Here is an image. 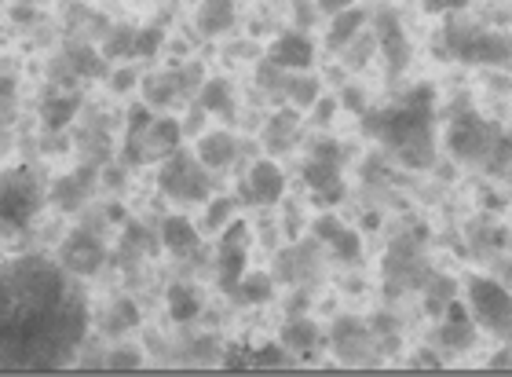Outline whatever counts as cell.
I'll use <instances>...</instances> for the list:
<instances>
[{"label": "cell", "instance_id": "1", "mask_svg": "<svg viewBox=\"0 0 512 377\" xmlns=\"http://www.w3.org/2000/svg\"><path fill=\"white\" fill-rule=\"evenodd\" d=\"M88 330V301L63 264L19 257L0 264V370H59Z\"/></svg>", "mask_w": 512, "mask_h": 377}, {"label": "cell", "instance_id": "2", "mask_svg": "<svg viewBox=\"0 0 512 377\" xmlns=\"http://www.w3.org/2000/svg\"><path fill=\"white\" fill-rule=\"evenodd\" d=\"M432 103H436L432 85H417L395 107L359 114L363 118V132L370 140L381 143L384 151L392 154L395 162H403L406 169H432V162H436Z\"/></svg>", "mask_w": 512, "mask_h": 377}, {"label": "cell", "instance_id": "3", "mask_svg": "<svg viewBox=\"0 0 512 377\" xmlns=\"http://www.w3.org/2000/svg\"><path fill=\"white\" fill-rule=\"evenodd\" d=\"M183 140V125L176 118H154L147 103H136L128 110V125H125V151H121V162L128 169L147 162H165Z\"/></svg>", "mask_w": 512, "mask_h": 377}, {"label": "cell", "instance_id": "4", "mask_svg": "<svg viewBox=\"0 0 512 377\" xmlns=\"http://www.w3.org/2000/svg\"><path fill=\"white\" fill-rule=\"evenodd\" d=\"M44 187L33 169H4L0 173V238L19 235L44 209Z\"/></svg>", "mask_w": 512, "mask_h": 377}, {"label": "cell", "instance_id": "5", "mask_svg": "<svg viewBox=\"0 0 512 377\" xmlns=\"http://www.w3.org/2000/svg\"><path fill=\"white\" fill-rule=\"evenodd\" d=\"M443 44H447V52L454 55V59H461V63H476V66L512 63V37L509 33L487 30V26L447 19V26H443Z\"/></svg>", "mask_w": 512, "mask_h": 377}, {"label": "cell", "instance_id": "6", "mask_svg": "<svg viewBox=\"0 0 512 377\" xmlns=\"http://www.w3.org/2000/svg\"><path fill=\"white\" fill-rule=\"evenodd\" d=\"M502 140V132L494 129L491 121H483L476 110L454 114L447 129V151L454 154V162L465 165H487L494 158V151L502 147Z\"/></svg>", "mask_w": 512, "mask_h": 377}, {"label": "cell", "instance_id": "7", "mask_svg": "<svg viewBox=\"0 0 512 377\" xmlns=\"http://www.w3.org/2000/svg\"><path fill=\"white\" fill-rule=\"evenodd\" d=\"M158 187L169 194V198H176V202H205L209 191H213V169H205V165L198 162V154L176 147V151L161 162Z\"/></svg>", "mask_w": 512, "mask_h": 377}, {"label": "cell", "instance_id": "8", "mask_svg": "<svg viewBox=\"0 0 512 377\" xmlns=\"http://www.w3.org/2000/svg\"><path fill=\"white\" fill-rule=\"evenodd\" d=\"M428 275V260L421 257V249L410 242V238H399L392 242L388 249V257H384V293L388 297H403V293H414V290H425Z\"/></svg>", "mask_w": 512, "mask_h": 377}, {"label": "cell", "instance_id": "9", "mask_svg": "<svg viewBox=\"0 0 512 377\" xmlns=\"http://www.w3.org/2000/svg\"><path fill=\"white\" fill-rule=\"evenodd\" d=\"M469 315L480 330H491L498 337H512V297L505 286L491 279L469 282Z\"/></svg>", "mask_w": 512, "mask_h": 377}, {"label": "cell", "instance_id": "10", "mask_svg": "<svg viewBox=\"0 0 512 377\" xmlns=\"http://www.w3.org/2000/svg\"><path fill=\"white\" fill-rule=\"evenodd\" d=\"M330 345H333V352H337V359L348 363V367H366L370 359H377L374 326H366L363 319H355V315H344V319L333 323Z\"/></svg>", "mask_w": 512, "mask_h": 377}, {"label": "cell", "instance_id": "11", "mask_svg": "<svg viewBox=\"0 0 512 377\" xmlns=\"http://www.w3.org/2000/svg\"><path fill=\"white\" fill-rule=\"evenodd\" d=\"M249 264V224L246 220H231L216 249V275H220V290L235 293Z\"/></svg>", "mask_w": 512, "mask_h": 377}, {"label": "cell", "instance_id": "12", "mask_svg": "<svg viewBox=\"0 0 512 377\" xmlns=\"http://www.w3.org/2000/svg\"><path fill=\"white\" fill-rule=\"evenodd\" d=\"M59 264H63L70 275H77V279H92V275H99L103 264H107V246H103L92 231L77 227V231H70V235L63 238V246H59Z\"/></svg>", "mask_w": 512, "mask_h": 377}, {"label": "cell", "instance_id": "13", "mask_svg": "<svg viewBox=\"0 0 512 377\" xmlns=\"http://www.w3.org/2000/svg\"><path fill=\"white\" fill-rule=\"evenodd\" d=\"M202 66H187L180 74H161V77H147L143 81V103L147 107H172L176 99L194 96V88L202 85Z\"/></svg>", "mask_w": 512, "mask_h": 377}, {"label": "cell", "instance_id": "14", "mask_svg": "<svg viewBox=\"0 0 512 377\" xmlns=\"http://www.w3.org/2000/svg\"><path fill=\"white\" fill-rule=\"evenodd\" d=\"M374 26H377V48H381L388 70H392V74H403L406 66H410V55L414 52H410V37H406L399 15H395L392 8H381Z\"/></svg>", "mask_w": 512, "mask_h": 377}, {"label": "cell", "instance_id": "15", "mask_svg": "<svg viewBox=\"0 0 512 377\" xmlns=\"http://www.w3.org/2000/svg\"><path fill=\"white\" fill-rule=\"evenodd\" d=\"M96 180H99L96 162H85V165H77L74 173L59 176V180L52 184V191H48V198H52L63 213H77V209L92 198V191H96Z\"/></svg>", "mask_w": 512, "mask_h": 377}, {"label": "cell", "instance_id": "16", "mask_svg": "<svg viewBox=\"0 0 512 377\" xmlns=\"http://www.w3.org/2000/svg\"><path fill=\"white\" fill-rule=\"evenodd\" d=\"M304 184L311 187L315 202L322 205H337L344 198V176L337 158H315L311 154L308 162H304Z\"/></svg>", "mask_w": 512, "mask_h": 377}, {"label": "cell", "instance_id": "17", "mask_svg": "<svg viewBox=\"0 0 512 377\" xmlns=\"http://www.w3.org/2000/svg\"><path fill=\"white\" fill-rule=\"evenodd\" d=\"M319 249H322V242L315 235H311L308 242H300V246L282 249V253H278V275H282V282L315 279V275L322 271Z\"/></svg>", "mask_w": 512, "mask_h": 377}, {"label": "cell", "instance_id": "18", "mask_svg": "<svg viewBox=\"0 0 512 377\" xmlns=\"http://www.w3.org/2000/svg\"><path fill=\"white\" fill-rule=\"evenodd\" d=\"M311 235L319 238L322 246L333 249V257L344 260V264H355V260L363 257V242L355 235L352 227H344L337 216H319L315 224H311Z\"/></svg>", "mask_w": 512, "mask_h": 377}, {"label": "cell", "instance_id": "19", "mask_svg": "<svg viewBox=\"0 0 512 377\" xmlns=\"http://www.w3.org/2000/svg\"><path fill=\"white\" fill-rule=\"evenodd\" d=\"M311 59H315V41L300 30H286L282 37H275L267 52V63H275L278 70H308Z\"/></svg>", "mask_w": 512, "mask_h": 377}, {"label": "cell", "instance_id": "20", "mask_svg": "<svg viewBox=\"0 0 512 377\" xmlns=\"http://www.w3.org/2000/svg\"><path fill=\"white\" fill-rule=\"evenodd\" d=\"M436 341H439V348H447V352H454V356H461V352H469V348L476 345L472 315H469V308H461L458 297L447 304V323L436 330Z\"/></svg>", "mask_w": 512, "mask_h": 377}, {"label": "cell", "instance_id": "21", "mask_svg": "<svg viewBox=\"0 0 512 377\" xmlns=\"http://www.w3.org/2000/svg\"><path fill=\"white\" fill-rule=\"evenodd\" d=\"M282 194H286V176H282V169H278L275 162H256L253 169H249L246 202L278 205V202H282Z\"/></svg>", "mask_w": 512, "mask_h": 377}, {"label": "cell", "instance_id": "22", "mask_svg": "<svg viewBox=\"0 0 512 377\" xmlns=\"http://www.w3.org/2000/svg\"><path fill=\"white\" fill-rule=\"evenodd\" d=\"M322 330L311 319H293V323L282 326V348L286 352H293L297 359H311L322 352Z\"/></svg>", "mask_w": 512, "mask_h": 377}, {"label": "cell", "instance_id": "23", "mask_svg": "<svg viewBox=\"0 0 512 377\" xmlns=\"http://www.w3.org/2000/svg\"><path fill=\"white\" fill-rule=\"evenodd\" d=\"M198 162L205 165V169H227V165L235 162L238 154V140L231 136V132H205L202 140H198Z\"/></svg>", "mask_w": 512, "mask_h": 377}, {"label": "cell", "instance_id": "24", "mask_svg": "<svg viewBox=\"0 0 512 377\" xmlns=\"http://www.w3.org/2000/svg\"><path fill=\"white\" fill-rule=\"evenodd\" d=\"M161 242H165V249H169L172 257H187V253L198 249V227H194L187 216H165Z\"/></svg>", "mask_w": 512, "mask_h": 377}, {"label": "cell", "instance_id": "25", "mask_svg": "<svg viewBox=\"0 0 512 377\" xmlns=\"http://www.w3.org/2000/svg\"><path fill=\"white\" fill-rule=\"evenodd\" d=\"M165 308H169L172 323H191V319H198V312H202V297H198L194 286L176 282V286H169V293H165Z\"/></svg>", "mask_w": 512, "mask_h": 377}, {"label": "cell", "instance_id": "26", "mask_svg": "<svg viewBox=\"0 0 512 377\" xmlns=\"http://www.w3.org/2000/svg\"><path fill=\"white\" fill-rule=\"evenodd\" d=\"M231 22H235V0H202V8H198V30L205 37L227 33Z\"/></svg>", "mask_w": 512, "mask_h": 377}, {"label": "cell", "instance_id": "27", "mask_svg": "<svg viewBox=\"0 0 512 377\" xmlns=\"http://www.w3.org/2000/svg\"><path fill=\"white\" fill-rule=\"evenodd\" d=\"M77 110H81V96H48L41 103V125L48 132H63L70 121L77 118Z\"/></svg>", "mask_w": 512, "mask_h": 377}, {"label": "cell", "instance_id": "28", "mask_svg": "<svg viewBox=\"0 0 512 377\" xmlns=\"http://www.w3.org/2000/svg\"><path fill=\"white\" fill-rule=\"evenodd\" d=\"M366 26V11L363 8H344V11H337L333 15V26H330V33H326V44H330L333 52H341L344 44H352V37L359 30Z\"/></svg>", "mask_w": 512, "mask_h": 377}, {"label": "cell", "instance_id": "29", "mask_svg": "<svg viewBox=\"0 0 512 377\" xmlns=\"http://www.w3.org/2000/svg\"><path fill=\"white\" fill-rule=\"evenodd\" d=\"M66 63H70L74 74L110 77L107 74V55H99L96 48H88V44H70V48H66Z\"/></svg>", "mask_w": 512, "mask_h": 377}, {"label": "cell", "instance_id": "30", "mask_svg": "<svg viewBox=\"0 0 512 377\" xmlns=\"http://www.w3.org/2000/svg\"><path fill=\"white\" fill-rule=\"evenodd\" d=\"M198 103H202L205 114H220V118H227L231 110H235V92H231V85L227 81H205L202 92H198Z\"/></svg>", "mask_w": 512, "mask_h": 377}, {"label": "cell", "instance_id": "31", "mask_svg": "<svg viewBox=\"0 0 512 377\" xmlns=\"http://www.w3.org/2000/svg\"><path fill=\"white\" fill-rule=\"evenodd\" d=\"M458 297V282L447 279V275H428L425 282V304H428V315H443L447 312V304Z\"/></svg>", "mask_w": 512, "mask_h": 377}, {"label": "cell", "instance_id": "32", "mask_svg": "<svg viewBox=\"0 0 512 377\" xmlns=\"http://www.w3.org/2000/svg\"><path fill=\"white\" fill-rule=\"evenodd\" d=\"M271 293H275V279L264 275V271H253V275H242V282H238V290L231 297L242 304H264L271 301Z\"/></svg>", "mask_w": 512, "mask_h": 377}, {"label": "cell", "instance_id": "33", "mask_svg": "<svg viewBox=\"0 0 512 377\" xmlns=\"http://www.w3.org/2000/svg\"><path fill=\"white\" fill-rule=\"evenodd\" d=\"M293 132H297V110H278L275 118L267 121V147L271 151H286L289 143H293Z\"/></svg>", "mask_w": 512, "mask_h": 377}, {"label": "cell", "instance_id": "34", "mask_svg": "<svg viewBox=\"0 0 512 377\" xmlns=\"http://www.w3.org/2000/svg\"><path fill=\"white\" fill-rule=\"evenodd\" d=\"M132 48H136V30H128V26H114V30L107 33L103 55H107V59H125V55H132Z\"/></svg>", "mask_w": 512, "mask_h": 377}, {"label": "cell", "instance_id": "35", "mask_svg": "<svg viewBox=\"0 0 512 377\" xmlns=\"http://www.w3.org/2000/svg\"><path fill=\"white\" fill-rule=\"evenodd\" d=\"M161 41H165V30H161V26L136 30V48H132V55H139V59H154L158 48H161Z\"/></svg>", "mask_w": 512, "mask_h": 377}, {"label": "cell", "instance_id": "36", "mask_svg": "<svg viewBox=\"0 0 512 377\" xmlns=\"http://www.w3.org/2000/svg\"><path fill=\"white\" fill-rule=\"evenodd\" d=\"M231 363H246V367H256V370H267V367H286V356H282V348L278 345H267V348H260V352H253V356H246V359H231ZM242 367V370H246Z\"/></svg>", "mask_w": 512, "mask_h": 377}, {"label": "cell", "instance_id": "37", "mask_svg": "<svg viewBox=\"0 0 512 377\" xmlns=\"http://www.w3.org/2000/svg\"><path fill=\"white\" fill-rule=\"evenodd\" d=\"M235 209H238L235 198H216V202L209 205V213H205V227H209V231H220V227L235 216Z\"/></svg>", "mask_w": 512, "mask_h": 377}, {"label": "cell", "instance_id": "38", "mask_svg": "<svg viewBox=\"0 0 512 377\" xmlns=\"http://www.w3.org/2000/svg\"><path fill=\"white\" fill-rule=\"evenodd\" d=\"M139 323V312L132 308V301H121V304H114V323L107 319V330H128V326H136Z\"/></svg>", "mask_w": 512, "mask_h": 377}, {"label": "cell", "instance_id": "39", "mask_svg": "<svg viewBox=\"0 0 512 377\" xmlns=\"http://www.w3.org/2000/svg\"><path fill=\"white\" fill-rule=\"evenodd\" d=\"M136 85H139V74L132 70V66H121V70H114V74H110V92H118V96L132 92Z\"/></svg>", "mask_w": 512, "mask_h": 377}, {"label": "cell", "instance_id": "40", "mask_svg": "<svg viewBox=\"0 0 512 377\" xmlns=\"http://www.w3.org/2000/svg\"><path fill=\"white\" fill-rule=\"evenodd\" d=\"M428 15H450V11H461L469 0H421Z\"/></svg>", "mask_w": 512, "mask_h": 377}, {"label": "cell", "instance_id": "41", "mask_svg": "<svg viewBox=\"0 0 512 377\" xmlns=\"http://www.w3.org/2000/svg\"><path fill=\"white\" fill-rule=\"evenodd\" d=\"M344 107L348 110H355V114H366V107H363V92L359 88H344Z\"/></svg>", "mask_w": 512, "mask_h": 377}, {"label": "cell", "instance_id": "42", "mask_svg": "<svg viewBox=\"0 0 512 377\" xmlns=\"http://www.w3.org/2000/svg\"><path fill=\"white\" fill-rule=\"evenodd\" d=\"M333 107H337V99L319 96V107H315V121H319V125H326V121L333 118Z\"/></svg>", "mask_w": 512, "mask_h": 377}, {"label": "cell", "instance_id": "43", "mask_svg": "<svg viewBox=\"0 0 512 377\" xmlns=\"http://www.w3.org/2000/svg\"><path fill=\"white\" fill-rule=\"evenodd\" d=\"M11 99H15V81H11V77H0V107H8Z\"/></svg>", "mask_w": 512, "mask_h": 377}, {"label": "cell", "instance_id": "44", "mask_svg": "<svg viewBox=\"0 0 512 377\" xmlns=\"http://www.w3.org/2000/svg\"><path fill=\"white\" fill-rule=\"evenodd\" d=\"M355 0H319V8L326 11V15H337V11H344V8H352Z\"/></svg>", "mask_w": 512, "mask_h": 377}, {"label": "cell", "instance_id": "45", "mask_svg": "<svg viewBox=\"0 0 512 377\" xmlns=\"http://www.w3.org/2000/svg\"><path fill=\"white\" fill-rule=\"evenodd\" d=\"M19 4H37V0H19Z\"/></svg>", "mask_w": 512, "mask_h": 377}, {"label": "cell", "instance_id": "46", "mask_svg": "<svg viewBox=\"0 0 512 377\" xmlns=\"http://www.w3.org/2000/svg\"><path fill=\"white\" fill-rule=\"evenodd\" d=\"M509 271H512V268H509Z\"/></svg>", "mask_w": 512, "mask_h": 377}]
</instances>
